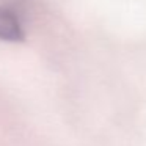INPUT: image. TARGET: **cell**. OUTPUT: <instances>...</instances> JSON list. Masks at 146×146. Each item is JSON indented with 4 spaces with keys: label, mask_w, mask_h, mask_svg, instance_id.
<instances>
[{
    "label": "cell",
    "mask_w": 146,
    "mask_h": 146,
    "mask_svg": "<svg viewBox=\"0 0 146 146\" xmlns=\"http://www.w3.org/2000/svg\"><path fill=\"white\" fill-rule=\"evenodd\" d=\"M24 39V30L19 17L8 8L0 7V41L19 42Z\"/></svg>",
    "instance_id": "1"
}]
</instances>
